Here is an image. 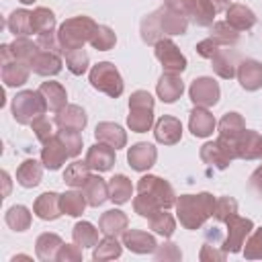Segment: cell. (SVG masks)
Listing matches in <instances>:
<instances>
[{
  "mask_svg": "<svg viewBox=\"0 0 262 262\" xmlns=\"http://www.w3.org/2000/svg\"><path fill=\"white\" fill-rule=\"evenodd\" d=\"M176 215L180 219V225L184 229H199L203 223L213 215L215 196L211 192H199V194H180L176 199Z\"/></svg>",
  "mask_w": 262,
  "mask_h": 262,
  "instance_id": "1",
  "label": "cell"
},
{
  "mask_svg": "<svg viewBox=\"0 0 262 262\" xmlns=\"http://www.w3.org/2000/svg\"><path fill=\"white\" fill-rule=\"evenodd\" d=\"M96 23L90 18V16H72V18H66L59 29H57V37H59V43H61V49L63 51H70V49H78V47H84V43H90L94 31H96Z\"/></svg>",
  "mask_w": 262,
  "mask_h": 262,
  "instance_id": "2",
  "label": "cell"
},
{
  "mask_svg": "<svg viewBox=\"0 0 262 262\" xmlns=\"http://www.w3.org/2000/svg\"><path fill=\"white\" fill-rule=\"evenodd\" d=\"M47 102L39 90H23L12 98V117L20 125H31L35 119L47 113Z\"/></svg>",
  "mask_w": 262,
  "mask_h": 262,
  "instance_id": "3",
  "label": "cell"
},
{
  "mask_svg": "<svg viewBox=\"0 0 262 262\" xmlns=\"http://www.w3.org/2000/svg\"><path fill=\"white\" fill-rule=\"evenodd\" d=\"M88 78H90L92 88H96L98 92H104L111 98H119L125 90V82L119 70L111 61H98L96 66H92Z\"/></svg>",
  "mask_w": 262,
  "mask_h": 262,
  "instance_id": "4",
  "label": "cell"
},
{
  "mask_svg": "<svg viewBox=\"0 0 262 262\" xmlns=\"http://www.w3.org/2000/svg\"><path fill=\"white\" fill-rule=\"evenodd\" d=\"M237 154H235V141L231 139H225V137H217L215 141H207L203 147H201V160L217 170H225L231 160H235Z\"/></svg>",
  "mask_w": 262,
  "mask_h": 262,
  "instance_id": "5",
  "label": "cell"
},
{
  "mask_svg": "<svg viewBox=\"0 0 262 262\" xmlns=\"http://www.w3.org/2000/svg\"><path fill=\"white\" fill-rule=\"evenodd\" d=\"M137 190L139 192H147L151 194L162 209H170L176 205V192L172 188V184L160 176H154V174H147V176H141L139 182H137Z\"/></svg>",
  "mask_w": 262,
  "mask_h": 262,
  "instance_id": "6",
  "label": "cell"
},
{
  "mask_svg": "<svg viewBox=\"0 0 262 262\" xmlns=\"http://www.w3.org/2000/svg\"><path fill=\"white\" fill-rule=\"evenodd\" d=\"M154 47H156V49H154V51H156V57H158V61L162 63V68H164L166 72L182 74V72L186 70V57L182 55V51L178 49V45H176L172 39L164 37V39L158 41Z\"/></svg>",
  "mask_w": 262,
  "mask_h": 262,
  "instance_id": "7",
  "label": "cell"
},
{
  "mask_svg": "<svg viewBox=\"0 0 262 262\" xmlns=\"http://www.w3.org/2000/svg\"><path fill=\"white\" fill-rule=\"evenodd\" d=\"M188 96L192 100L194 106H215L219 102V96H221V90H219V84L209 78V76H201L196 80H192L190 88H188Z\"/></svg>",
  "mask_w": 262,
  "mask_h": 262,
  "instance_id": "8",
  "label": "cell"
},
{
  "mask_svg": "<svg viewBox=\"0 0 262 262\" xmlns=\"http://www.w3.org/2000/svg\"><path fill=\"white\" fill-rule=\"evenodd\" d=\"M254 229V223L252 219L248 217H239V215H233L229 221H227V235H225V242H223V250L229 254H237L242 252V246L246 244V237L252 233Z\"/></svg>",
  "mask_w": 262,
  "mask_h": 262,
  "instance_id": "9",
  "label": "cell"
},
{
  "mask_svg": "<svg viewBox=\"0 0 262 262\" xmlns=\"http://www.w3.org/2000/svg\"><path fill=\"white\" fill-rule=\"evenodd\" d=\"M156 160H158V149L147 141H139V143L131 145L127 151V162L137 172L149 170L156 164Z\"/></svg>",
  "mask_w": 262,
  "mask_h": 262,
  "instance_id": "10",
  "label": "cell"
},
{
  "mask_svg": "<svg viewBox=\"0 0 262 262\" xmlns=\"http://www.w3.org/2000/svg\"><path fill=\"white\" fill-rule=\"evenodd\" d=\"M237 82L244 90L254 92L262 88V61L258 59H244L237 63Z\"/></svg>",
  "mask_w": 262,
  "mask_h": 262,
  "instance_id": "11",
  "label": "cell"
},
{
  "mask_svg": "<svg viewBox=\"0 0 262 262\" xmlns=\"http://www.w3.org/2000/svg\"><path fill=\"white\" fill-rule=\"evenodd\" d=\"M154 135H156V141L164 145H174L182 139V123L172 115H164L156 121Z\"/></svg>",
  "mask_w": 262,
  "mask_h": 262,
  "instance_id": "12",
  "label": "cell"
},
{
  "mask_svg": "<svg viewBox=\"0 0 262 262\" xmlns=\"http://www.w3.org/2000/svg\"><path fill=\"white\" fill-rule=\"evenodd\" d=\"M68 158H70V154H68L66 145L61 143V139L57 137V133L51 139H47L41 147V162L47 170H59Z\"/></svg>",
  "mask_w": 262,
  "mask_h": 262,
  "instance_id": "13",
  "label": "cell"
},
{
  "mask_svg": "<svg viewBox=\"0 0 262 262\" xmlns=\"http://www.w3.org/2000/svg\"><path fill=\"white\" fill-rule=\"evenodd\" d=\"M156 16H158V23H160V29L166 35H184L186 29H188V18L168 6H162L156 10Z\"/></svg>",
  "mask_w": 262,
  "mask_h": 262,
  "instance_id": "14",
  "label": "cell"
},
{
  "mask_svg": "<svg viewBox=\"0 0 262 262\" xmlns=\"http://www.w3.org/2000/svg\"><path fill=\"white\" fill-rule=\"evenodd\" d=\"M235 154L242 160H258L262 158V135L258 131L244 129L235 139Z\"/></svg>",
  "mask_w": 262,
  "mask_h": 262,
  "instance_id": "15",
  "label": "cell"
},
{
  "mask_svg": "<svg viewBox=\"0 0 262 262\" xmlns=\"http://www.w3.org/2000/svg\"><path fill=\"white\" fill-rule=\"evenodd\" d=\"M156 92L158 98L162 102H176L182 92H184V82L180 80V74H172V72H164L156 84Z\"/></svg>",
  "mask_w": 262,
  "mask_h": 262,
  "instance_id": "16",
  "label": "cell"
},
{
  "mask_svg": "<svg viewBox=\"0 0 262 262\" xmlns=\"http://www.w3.org/2000/svg\"><path fill=\"white\" fill-rule=\"evenodd\" d=\"M86 164L96 172H108L115 166V147L102 141H96L92 147H88Z\"/></svg>",
  "mask_w": 262,
  "mask_h": 262,
  "instance_id": "17",
  "label": "cell"
},
{
  "mask_svg": "<svg viewBox=\"0 0 262 262\" xmlns=\"http://www.w3.org/2000/svg\"><path fill=\"white\" fill-rule=\"evenodd\" d=\"M61 194L57 192H43L37 196L35 205H33V213L43 219V221H55L57 217H61Z\"/></svg>",
  "mask_w": 262,
  "mask_h": 262,
  "instance_id": "18",
  "label": "cell"
},
{
  "mask_svg": "<svg viewBox=\"0 0 262 262\" xmlns=\"http://www.w3.org/2000/svg\"><path fill=\"white\" fill-rule=\"evenodd\" d=\"M88 123L86 111L78 104H66L61 111H57L55 115V125L59 129H74V131H82Z\"/></svg>",
  "mask_w": 262,
  "mask_h": 262,
  "instance_id": "19",
  "label": "cell"
},
{
  "mask_svg": "<svg viewBox=\"0 0 262 262\" xmlns=\"http://www.w3.org/2000/svg\"><path fill=\"white\" fill-rule=\"evenodd\" d=\"M215 117L205 106H194L188 115V129L194 137H209L215 131Z\"/></svg>",
  "mask_w": 262,
  "mask_h": 262,
  "instance_id": "20",
  "label": "cell"
},
{
  "mask_svg": "<svg viewBox=\"0 0 262 262\" xmlns=\"http://www.w3.org/2000/svg\"><path fill=\"white\" fill-rule=\"evenodd\" d=\"M123 246L129 248L135 254H151L158 248V242L151 233L141 229H127L123 233Z\"/></svg>",
  "mask_w": 262,
  "mask_h": 262,
  "instance_id": "21",
  "label": "cell"
},
{
  "mask_svg": "<svg viewBox=\"0 0 262 262\" xmlns=\"http://www.w3.org/2000/svg\"><path fill=\"white\" fill-rule=\"evenodd\" d=\"M29 72H31V66L16 59V57H12L8 61H2V82L8 88L23 86L29 80Z\"/></svg>",
  "mask_w": 262,
  "mask_h": 262,
  "instance_id": "22",
  "label": "cell"
},
{
  "mask_svg": "<svg viewBox=\"0 0 262 262\" xmlns=\"http://www.w3.org/2000/svg\"><path fill=\"white\" fill-rule=\"evenodd\" d=\"M94 137H96V141H102L115 149H121L127 145V133L117 123H108V121L98 123L94 129Z\"/></svg>",
  "mask_w": 262,
  "mask_h": 262,
  "instance_id": "23",
  "label": "cell"
},
{
  "mask_svg": "<svg viewBox=\"0 0 262 262\" xmlns=\"http://www.w3.org/2000/svg\"><path fill=\"white\" fill-rule=\"evenodd\" d=\"M225 20L235 29V31H248L256 25V14L252 8H248L246 4H229L225 10Z\"/></svg>",
  "mask_w": 262,
  "mask_h": 262,
  "instance_id": "24",
  "label": "cell"
},
{
  "mask_svg": "<svg viewBox=\"0 0 262 262\" xmlns=\"http://www.w3.org/2000/svg\"><path fill=\"white\" fill-rule=\"evenodd\" d=\"M127 225H129V219L127 215L121 211V209H111V211H104L98 219V229L104 233V235H123L127 231Z\"/></svg>",
  "mask_w": 262,
  "mask_h": 262,
  "instance_id": "25",
  "label": "cell"
},
{
  "mask_svg": "<svg viewBox=\"0 0 262 262\" xmlns=\"http://www.w3.org/2000/svg\"><path fill=\"white\" fill-rule=\"evenodd\" d=\"M31 70L39 76H55L61 72V57L59 53L39 49V53L31 61Z\"/></svg>",
  "mask_w": 262,
  "mask_h": 262,
  "instance_id": "26",
  "label": "cell"
},
{
  "mask_svg": "<svg viewBox=\"0 0 262 262\" xmlns=\"http://www.w3.org/2000/svg\"><path fill=\"white\" fill-rule=\"evenodd\" d=\"M43 162L37 160H25L16 170V182L25 188H35L43 178Z\"/></svg>",
  "mask_w": 262,
  "mask_h": 262,
  "instance_id": "27",
  "label": "cell"
},
{
  "mask_svg": "<svg viewBox=\"0 0 262 262\" xmlns=\"http://www.w3.org/2000/svg\"><path fill=\"white\" fill-rule=\"evenodd\" d=\"M82 192H84V196H86L90 207H100L104 201H108V184L98 174L90 176L86 180V184L82 186Z\"/></svg>",
  "mask_w": 262,
  "mask_h": 262,
  "instance_id": "28",
  "label": "cell"
},
{
  "mask_svg": "<svg viewBox=\"0 0 262 262\" xmlns=\"http://www.w3.org/2000/svg\"><path fill=\"white\" fill-rule=\"evenodd\" d=\"M61 237L57 235V233H41L39 237H37V242H35V254H37V258L39 260H43V262H51V260H55L57 258V252H59V248H61Z\"/></svg>",
  "mask_w": 262,
  "mask_h": 262,
  "instance_id": "29",
  "label": "cell"
},
{
  "mask_svg": "<svg viewBox=\"0 0 262 262\" xmlns=\"http://www.w3.org/2000/svg\"><path fill=\"white\" fill-rule=\"evenodd\" d=\"M39 92H41V96L45 98V102H47V108L49 111H61L63 106H66V100H68V94H66V88L59 84V82H43L41 86H39Z\"/></svg>",
  "mask_w": 262,
  "mask_h": 262,
  "instance_id": "30",
  "label": "cell"
},
{
  "mask_svg": "<svg viewBox=\"0 0 262 262\" xmlns=\"http://www.w3.org/2000/svg\"><path fill=\"white\" fill-rule=\"evenodd\" d=\"M211 68L213 72L223 78V80H231L235 74H237V61L233 57V53L225 51V49H219L213 57H211Z\"/></svg>",
  "mask_w": 262,
  "mask_h": 262,
  "instance_id": "31",
  "label": "cell"
},
{
  "mask_svg": "<svg viewBox=\"0 0 262 262\" xmlns=\"http://www.w3.org/2000/svg\"><path fill=\"white\" fill-rule=\"evenodd\" d=\"M133 192V184L125 174H115L108 180V201H113L115 205H125L131 199Z\"/></svg>",
  "mask_w": 262,
  "mask_h": 262,
  "instance_id": "32",
  "label": "cell"
},
{
  "mask_svg": "<svg viewBox=\"0 0 262 262\" xmlns=\"http://www.w3.org/2000/svg\"><path fill=\"white\" fill-rule=\"evenodd\" d=\"M90 170H92V168L86 164V160H84V162L76 160V162H72V164L66 168V172H63V182H66L68 186H72V188H82V186L86 184V180L92 176Z\"/></svg>",
  "mask_w": 262,
  "mask_h": 262,
  "instance_id": "33",
  "label": "cell"
},
{
  "mask_svg": "<svg viewBox=\"0 0 262 262\" xmlns=\"http://www.w3.org/2000/svg\"><path fill=\"white\" fill-rule=\"evenodd\" d=\"M123 252V246L117 242L115 235H104L92 250V258L96 262H106V260H115L119 258Z\"/></svg>",
  "mask_w": 262,
  "mask_h": 262,
  "instance_id": "34",
  "label": "cell"
},
{
  "mask_svg": "<svg viewBox=\"0 0 262 262\" xmlns=\"http://www.w3.org/2000/svg\"><path fill=\"white\" fill-rule=\"evenodd\" d=\"M6 27L8 31L14 35V37H27L33 33V18H31V12L20 8V10H14L8 20H6Z\"/></svg>",
  "mask_w": 262,
  "mask_h": 262,
  "instance_id": "35",
  "label": "cell"
},
{
  "mask_svg": "<svg viewBox=\"0 0 262 262\" xmlns=\"http://www.w3.org/2000/svg\"><path fill=\"white\" fill-rule=\"evenodd\" d=\"M244 129H246V121L239 113H225L219 121V135L225 139L235 141Z\"/></svg>",
  "mask_w": 262,
  "mask_h": 262,
  "instance_id": "36",
  "label": "cell"
},
{
  "mask_svg": "<svg viewBox=\"0 0 262 262\" xmlns=\"http://www.w3.org/2000/svg\"><path fill=\"white\" fill-rule=\"evenodd\" d=\"M98 231L90 221H78L72 229V237L74 244H78L80 248H94L98 244Z\"/></svg>",
  "mask_w": 262,
  "mask_h": 262,
  "instance_id": "37",
  "label": "cell"
},
{
  "mask_svg": "<svg viewBox=\"0 0 262 262\" xmlns=\"http://www.w3.org/2000/svg\"><path fill=\"white\" fill-rule=\"evenodd\" d=\"M127 125L135 133H145L154 125V108H129Z\"/></svg>",
  "mask_w": 262,
  "mask_h": 262,
  "instance_id": "38",
  "label": "cell"
},
{
  "mask_svg": "<svg viewBox=\"0 0 262 262\" xmlns=\"http://www.w3.org/2000/svg\"><path fill=\"white\" fill-rule=\"evenodd\" d=\"M61 213L70 215V217H80L88 205L84 192H78V190H68L61 194Z\"/></svg>",
  "mask_w": 262,
  "mask_h": 262,
  "instance_id": "39",
  "label": "cell"
},
{
  "mask_svg": "<svg viewBox=\"0 0 262 262\" xmlns=\"http://www.w3.org/2000/svg\"><path fill=\"white\" fill-rule=\"evenodd\" d=\"M4 221L10 229L14 231H25L31 227V211L25 207V205H12L6 215H4Z\"/></svg>",
  "mask_w": 262,
  "mask_h": 262,
  "instance_id": "40",
  "label": "cell"
},
{
  "mask_svg": "<svg viewBox=\"0 0 262 262\" xmlns=\"http://www.w3.org/2000/svg\"><path fill=\"white\" fill-rule=\"evenodd\" d=\"M139 33H141L143 43H147V45H156L158 41L164 39V33H162L160 23H158V16H156V10L149 12L145 18H141V23H139Z\"/></svg>",
  "mask_w": 262,
  "mask_h": 262,
  "instance_id": "41",
  "label": "cell"
},
{
  "mask_svg": "<svg viewBox=\"0 0 262 262\" xmlns=\"http://www.w3.org/2000/svg\"><path fill=\"white\" fill-rule=\"evenodd\" d=\"M8 45H10L12 55H14L16 59H20V61L29 63V66H31L33 57L39 53V45H37V43H33L31 39H27V37H16V39H14L12 43H8Z\"/></svg>",
  "mask_w": 262,
  "mask_h": 262,
  "instance_id": "42",
  "label": "cell"
},
{
  "mask_svg": "<svg viewBox=\"0 0 262 262\" xmlns=\"http://www.w3.org/2000/svg\"><path fill=\"white\" fill-rule=\"evenodd\" d=\"M31 18H33V33L41 35V33L55 31V14H53L49 8L37 6V8L31 12Z\"/></svg>",
  "mask_w": 262,
  "mask_h": 262,
  "instance_id": "43",
  "label": "cell"
},
{
  "mask_svg": "<svg viewBox=\"0 0 262 262\" xmlns=\"http://www.w3.org/2000/svg\"><path fill=\"white\" fill-rule=\"evenodd\" d=\"M211 37L219 45H235L239 41V31H235L227 20H217L211 25Z\"/></svg>",
  "mask_w": 262,
  "mask_h": 262,
  "instance_id": "44",
  "label": "cell"
},
{
  "mask_svg": "<svg viewBox=\"0 0 262 262\" xmlns=\"http://www.w3.org/2000/svg\"><path fill=\"white\" fill-rule=\"evenodd\" d=\"M147 221H149V229H154L158 235H164V237H170L176 229V221L170 213H166V209H160Z\"/></svg>",
  "mask_w": 262,
  "mask_h": 262,
  "instance_id": "45",
  "label": "cell"
},
{
  "mask_svg": "<svg viewBox=\"0 0 262 262\" xmlns=\"http://www.w3.org/2000/svg\"><path fill=\"white\" fill-rule=\"evenodd\" d=\"M66 55V68L74 74V76H82L86 70H88V53L84 51V47H78V49H70V51H63Z\"/></svg>",
  "mask_w": 262,
  "mask_h": 262,
  "instance_id": "46",
  "label": "cell"
},
{
  "mask_svg": "<svg viewBox=\"0 0 262 262\" xmlns=\"http://www.w3.org/2000/svg\"><path fill=\"white\" fill-rule=\"evenodd\" d=\"M115 43H117V35L106 25H98L96 31H94V35H92V39H90V45L96 51H108V49L115 47Z\"/></svg>",
  "mask_w": 262,
  "mask_h": 262,
  "instance_id": "47",
  "label": "cell"
},
{
  "mask_svg": "<svg viewBox=\"0 0 262 262\" xmlns=\"http://www.w3.org/2000/svg\"><path fill=\"white\" fill-rule=\"evenodd\" d=\"M233 215H237V201L231 196H219L215 199V207H213V215L219 223H227Z\"/></svg>",
  "mask_w": 262,
  "mask_h": 262,
  "instance_id": "48",
  "label": "cell"
},
{
  "mask_svg": "<svg viewBox=\"0 0 262 262\" xmlns=\"http://www.w3.org/2000/svg\"><path fill=\"white\" fill-rule=\"evenodd\" d=\"M133 209H135V213L139 215V217H145V219H149L154 213H158L162 207H160V203L151 196V194H147V192H139L135 199H133Z\"/></svg>",
  "mask_w": 262,
  "mask_h": 262,
  "instance_id": "49",
  "label": "cell"
},
{
  "mask_svg": "<svg viewBox=\"0 0 262 262\" xmlns=\"http://www.w3.org/2000/svg\"><path fill=\"white\" fill-rule=\"evenodd\" d=\"M57 137H59L61 143L66 145L70 158L80 156V151H82V135H80V131H74V129H59V131H57Z\"/></svg>",
  "mask_w": 262,
  "mask_h": 262,
  "instance_id": "50",
  "label": "cell"
},
{
  "mask_svg": "<svg viewBox=\"0 0 262 262\" xmlns=\"http://www.w3.org/2000/svg\"><path fill=\"white\" fill-rule=\"evenodd\" d=\"M244 246L246 248H242V252L248 260H262V227L252 229Z\"/></svg>",
  "mask_w": 262,
  "mask_h": 262,
  "instance_id": "51",
  "label": "cell"
},
{
  "mask_svg": "<svg viewBox=\"0 0 262 262\" xmlns=\"http://www.w3.org/2000/svg\"><path fill=\"white\" fill-rule=\"evenodd\" d=\"M215 14H217V12H215L209 4H205L203 0H199L194 12L190 14V20H192L196 27H211V25L215 23Z\"/></svg>",
  "mask_w": 262,
  "mask_h": 262,
  "instance_id": "52",
  "label": "cell"
},
{
  "mask_svg": "<svg viewBox=\"0 0 262 262\" xmlns=\"http://www.w3.org/2000/svg\"><path fill=\"white\" fill-rule=\"evenodd\" d=\"M154 258L156 260H164V262H176V260H180L182 258V252H180V248L176 246V244H172V242H166V244H162V246H158L156 248V252H154Z\"/></svg>",
  "mask_w": 262,
  "mask_h": 262,
  "instance_id": "53",
  "label": "cell"
},
{
  "mask_svg": "<svg viewBox=\"0 0 262 262\" xmlns=\"http://www.w3.org/2000/svg\"><path fill=\"white\" fill-rule=\"evenodd\" d=\"M31 129H33L35 137H37L41 143H45L47 139H51V137H53V125H51V121H49V119H45V115H43V117H39V119H35V121L31 123Z\"/></svg>",
  "mask_w": 262,
  "mask_h": 262,
  "instance_id": "54",
  "label": "cell"
},
{
  "mask_svg": "<svg viewBox=\"0 0 262 262\" xmlns=\"http://www.w3.org/2000/svg\"><path fill=\"white\" fill-rule=\"evenodd\" d=\"M37 45H39V49H43V51L63 53V49H61V43H59V37H57V33H55V31H49V33H41V35L37 37Z\"/></svg>",
  "mask_w": 262,
  "mask_h": 262,
  "instance_id": "55",
  "label": "cell"
},
{
  "mask_svg": "<svg viewBox=\"0 0 262 262\" xmlns=\"http://www.w3.org/2000/svg\"><path fill=\"white\" fill-rule=\"evenodd\" d=\"M57 262H80L82 260V250L78 244H61L57 252Z\"/></svg>",
  "mask_w": 262,
  "mask_h": 262,
  "instance_id": "56",
  "label": "cell"
},
{
  "mask_svg": "<svg viewBox=\"0 0 262 262\" xmlns=\"http://www.w3.org/2000/svg\"><path fill=\"white\" fill-rule=\"evenodd\" d=\"M156 100L147 90H135L129 98V108H154Z\"/></svg>",
  "mask_w": 262,
  "mask_h": 262,
  "instance_id": "57",
  "label": "cell"
},
{
  "mask_svg": "<svg viewBox=\"0 0 262 262\" xmlns=\"http://www.w3.org/2000/svg\"><path fill=\"white\" fill-rule=\"evenodd\" d=\"M225 256H227V252L223 248L219 250L217 246H211V244H205L201 248V254H199L201 262H223Z\"/></svg>",
  "mask_w": 262,
  "mask_h": 262,
  "instance_id": "58",
  "label": "cell"
},
{
  "mask_svg": "<svg viewBox=\"0 0 262 262\" xmlns=\"http://www.w3.org/2000/svg\"><path fill=\"white\" fill-rule=\"evenodd\" d=\"M196 4H199V0H164V6H168V8H172V10L180 12V14H184L186 18H190V14L194 12Z\"/></svg>",
  "mask_w": 262,
  "mask_h": 262,
  "instance_id": "59",
  "label": "cell"
},
{
  "mask_svg": "<svg viewBox=\"0 0 262 262\" xmlns=\"http://www.w3.org/2000/svg\"><path fill=\"white\" fill-rule=\"evenodd\" d=\"M196 53L201 55V57H205V59H211L219 49H221V45L213 39V37H207V39H203V41H199L196 43Z\"/></svg>",
  "mask_w": 262,
  "mask_h": 262,
  "instance_id": "60",
  "label": "cell"
},
{
  "mask_svg": "<svg viewBox=\"0 0 262 262\" xmlns=\"http://www.w3.org/2000/svg\"><path fill=\"white\" fill-rule=\"evenodd\" d=\"M248 184H250V188H252V190L262 199V166H258V168L250 174Z\"/></svg>",
  "mask_w": 262,
  "mask_h": 262,
  "instance_id": "61",
  "label": "cell"
},
{
  "mask_svg": "<svg viewBox=\"0 0 262 262\" xmlns=\"http://www.w3.org/2000/svg\"><path fill=\"white\" fill-rule=\"evenodd\" d=\"M205 4H209L215 12H221V10H227V6H229V0H203Z\"/></svg>",
  "mask_w": 262,
  "mask_h": 262,
  "instance_id": "62",
  "label": "cell"
},
{
  "mask_svg": "<svg viewBox=\"0 0 262 262\" xmlns=\"http://www.w3.org/2000/svg\"><path fill=\"white\" fill-rule=\"evenodd\" d=\"M18 2H23V4H33L35 0H18Z\"/></svg>",
  "mask_w": 262,
  "mask_h": 262,
  "instance_id": "63",
  "label": "cell"
}]
</instances>
